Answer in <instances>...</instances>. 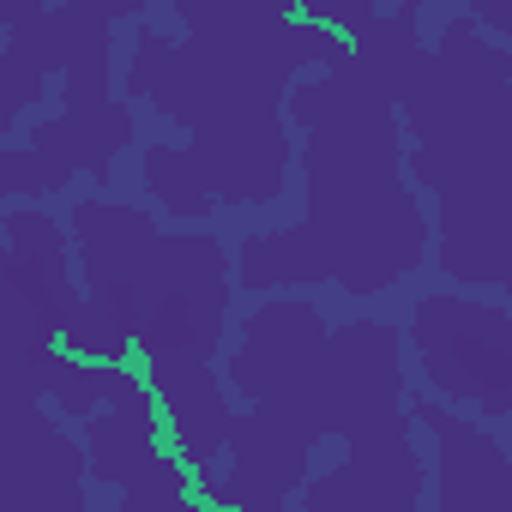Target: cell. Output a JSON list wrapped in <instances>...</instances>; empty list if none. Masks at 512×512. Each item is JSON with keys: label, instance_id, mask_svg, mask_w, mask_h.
<instances>
[{"label": "cell", "instance_id": "obj_4", "mask_svg": "<svg viewBox=\"0 0 512 512\" xmlns=\"http://www.w3.org/2000/svg\"><path fill=\"white\" fill-rule=\"evenodd\" d=\"M235 296V260L205 229H163L133 278L139 356H205L217 362Z\"/></svg>", "mask_w": 512, "mask_h": 512}, {"label": "cell", "instance_id": "obj_29", "mask_svg": "<svg viewBox=\"0 0 512 512\" xmlns=\"http://www.w3.org/2000/svg\"><path fill=\"white\" fill-rule=\"evenodd\" d=\"M266 7H272V13H284V19H290V13H296V7H302V0H266Z\"/></svg>", "mask_w": 512, "mask_h": 512}, {"label": "cell", "instance_id": "obj_22", "mask_svg": "<svg viewBox=\"0 0 512 512\" xmlns=\"http://www.w3.org/2000/svg\"><path fill=\"white\" fill-rule=\"evenodd\" d=\"M139 181L157 199V211H169L175 223H205L217 211V193H211L193 145H145L139 151Z\"/></svg>", "mask_w": 512, "mask_h": 512}, {"label": "cell", "instance_id": "obj_5", "mask_svg": "<svg viewBox=\"0 0 512 512\" xmlns=\"http://www.w3.org/2000/svg\"><path fill=\"white\" fill-rule=\"evenodd\" d=\"M410 344L428 386L482 416H512V308L470 296H422L410 308Z\"/></svg>", "mask_w": 512, "mask_h": 512}, {"label": "cell", "instance_id": "obj_1", "mask_svg": "<svg viewBox=\"0 0 512 512\" xmlns=\"http://www.w3.org/2000/svg\"><path fill=\"white\" fill-rule=\"evenodd\" d=\"M290 121L302 127V187L308 217L290 229H260L235 253L241 290L338 284L350 296H380L404 284L428 253V211L410 193L404 115L356 67H326L290 85Z\"/></svg>", "mask_w": 512, "mask_h": 512}, {"label": "cell", "instance_id": "obj_19", "mask_svg": "<svg viewBox=\"0 0 512 512\" xmlns=\"http://www.w3.org/2000/svg\"><path fill=\"white\" fill-rule=\"evenodd\" d=\"M133 97H103V103H61V115L25 127V139L49 157V169L61 175V187H73L79 175L109 181L115 157L133 145Z\"/></svg>", "mask_w": 512, "mask_h": 512}, {"label": "cell", "instance_id": "obj_2", "mask_svg": "<svg viewBox=\"0 0 512 512\" xmlns=\"http://www.w3.org/2000/svg\"><path fill=\"white\" fill-rule=\"evenodd\" d=\"M350 55V37L332 25L284 19L266 0H241L181 43L145 25L121 73V97L151 103L187 133H211L247 115H284L290 79H302V67H344Z\"/></svg>", "mask_w": 512, "mask_h": 512}, {"label": "cell", "instance_id": "obj_26", "mask_svg": "<svg viewBox=\"0 0 512 512\" xmlns=\"http://www.w3.org/2000/svg\"><path fill=\"white\" fill-rule=\"evenodd\" d=\"M464 13L494 37H512V0H464Z\"/></svg>", "mask_w": 512, "mask_h": 512}, {"label": "cell", "instance_id": "obj_27", "mask_svg": "<svg viewBox=\"0 0 512 512\" xmlns=\"http://www.w3.org/2000/svg\"><path fill=\"white\" fill-rule=\"evenodd\" d=\"M67 7L85 13V19H109V25H115V19H139L145 0H67Z\"/></svg>", "mask_w": 512, "mask_h": 512}, {"label": "cell", "instance_id": "obj_15", "mask_svg": "<svg viewBox=\"0 0 512 512\" xmlns=\"http://www.w3.org/2000/svg\"><path fill=\"white\" fill-rule=\"evenodd\" d=\"M145 374L157 386V404H163V422H169V446L199 476L205 464L223 458V446L235 434V404H229L235 392H229V380L205 356H151Z\"/></svg>", "mask_w": 512, "mask_h": 512}, {"label": "cell", "instance_id": "obj_12", "mask_svg": "<svg viewBox=\"0 0 512 512\" xmlns=\"http://www.w3.org/2000/svg\"><path fill=\"white\" fill-rule=\"evenodd\" d=\"M326 332H332V326H326V314H320L308 296H272V302H260V308L241 320V344H235L229 362H223L229 392L247 398V404L284 392V386L320 356Z\"/></svg>", "mask_w": 512, "mask_h": 512}, {"label": "cell", "instance_id": "obj_8", "mask_svg": "<svg viewBox=\"0 0 512 512\" xmlns=\"http://www.w3.org/2000/svg\"><path fill=\"white\" fill-rule=\"evenodd\" d=\"M314 446L320 440L278 398H260L247 416H235L223 458L199 470V500L205 506H241V512H278L290 494H302Z\"/></svg>", "mask_w": 512, "mask_h": 512}, {"label": "cell", "instance_id": "obj_9", "mask_svg": "<svg viewBox=\"0 0 512 512\" xmlns=\"http://www.w3.org/2000/svg\"><path fill=\"white\" fill-rule=\"evenodd\" d=\"M500 91H512V49L488 43L482 25L464 13V19H452V25L440 31V43L422 55L416 79H410L404 97H398V115H404V133H410V139H434V133H446L458 115L482 109V103L500 97Z\"/></svg>", "mask_w": 512, "mask_h": 512}, {"label": "cell", "instance_id": "obj_20", "mask_svg": "<svg viewBox=\"0 0 512 512\" xmlns=\"http://www.w3.org/2000/svg\"><path fill=\"white\" fill-rule=\"evenodd\" d=\"M434 260L452 284H500L512 296V205L506 211H446L434 217Z\"/></svg>", "mask_w": 512, "mask_h": 512}, {"label": "cell", "instance_id": "obj_25", "mask_svg": "<svg viewBox=\"0 0 512 512\" xmlns=\"http://www.w3.org/2000/svg\"><path fill=\"white\" fill-rule=\"evenodd\" d=\"M374 7H380V0H302V13H308V19L338 25L344 37H356V31L374 19Z\"/></svg>", "mask_w": 512, "mask_h": 512}, {"label": "cell", "instance_id": "obj_21", "mask_svg": "<svg viewBox=\"0 0 512 512\" xmlns=\"http://www.w3.org/2000/svg\"><path fill=\"white\" fill-rule=\"evenodd\" d=\"M350 49H356V67L398 103L404 97V85L416 79V67H422V0H398L392 13H374L356 37H350Z\"/></svg>", "mask_w": 512, "mask_h": 512}, {"label": "cell", "instance_id": "obj_16", "mask_svg": "<svg viewBox=\"0 0 512 512\" xmlns=\"http://www.w3.org/2000/svg\"><path fill=\"white\" fill-rule=\"evenodd\" d=\"M193 157L217 205H272L290 181V127L284 115H247V121L193 133Z\"/></svg>", "mask_w": 512, "mask_h": 512}, {"label": "cell", "instance_id": "obj_3", "mask_svg": "<svg viewBox=\"0 0 512 512\" xmlns=\"http://www.w3.org/2000/svg\"><path fill=\"white\" fill-rule=\"evenodd\" d=\"M314 440H368L410 422L404 404V332L392 320H344L326 332L320 356L272 392Z\"/></svg>", "mask_w": 512, "mask_h": 512}, {"label": "cell", "instance_id": "obj_18", "mask_svg": "<svg viewBox=\"0 0 512 512\" xmlns=\"http://www.w3.org/2000/svg\"><path fill=\"white\" fill-rule=\"evenodd\" d=\"M67 229H73V253H79L85 290H103V296H133L139 260L163 235L157 217L145 205H127V199H79Z\"/></svg>", "mask_w": 512, "mask_h": 512}, {"label": "cell", "instance_id": "obj_10", "mask_svg": "<svg viewBox=\"0 0 512 512\" xmlns=\"http://www.w3.org/2000/svg\"><path fill=\"white\" fill-rule=\"evenodd\" d=\"M410 422L368 434V440H350L344 464L308 476L296 500L308 512H416L428 494V458L416 452Z\"/></svg>", "mask_w": 512, "mask_h": 512}, {"label": "cell", "instance_id": "obj_23", "mask_svg": "<svg viewBox=\"0 0 512 512\" xmlns=\"http://www.w3.org/2000/svg\"><path fill=\"white\" fill-rule=\"evenodd\" d=\"M61 344L79 350V356H97V362H127V356L139 350V314H133V296L85 290L79 308H73L67 326H61Z\"/></svg>", "mask_w": 512, "mask_h": 512}, {"label": "cell", "instance_id": "obj_14", "mask_svg": "<svg viewBox=\"0 0 512 512\" xmlns=\"http://www.w3.org/2000/svg\"><path fill=\"white\" fill-rule=\"evenodd\" d=\"M0 290L19 296V302H31L43 320H55V332L67 326V314L85 296L73 229L55 223L49 211H37L31 199H19L7 211V260H0Z\"/></svg>", "mask_w": 512, "mask_h": 512}, {"label": "cell", "instance_id": "obj_28", "mask_svg": "<svg viewBox=\"0 0 512 512\" xmlns=\"http://www.w3.org/2000/svg\"><path fill=\"white\" fill-rule=\"evenodd\" d=\"M229 7H241V0H175V19H181L187 31H199V25H211V19H223Z\"/></svg>", "mask_w": 512, "mask_h": 512}, {"label": "cell", "instance_id": "obj_11", "mask_svg": "<svg viewBox=\"0 0 512 512\" xmlns=\"http://www.w3.org/2000/svg\"><path fill=\"white\" fill-rule=\"evenodd\" d=\"M410 416L416 428L434 434V506L440 512H512V464H506V446L482 422L452 416L434 392L410 398Z\"/></svg>", "mask_w": 512, "mask_h": 512}, {"label": "cell", "instance_id": "obj_13", "mask_svg": "<svg viewBox=\"0 0 512 512\" xmlns=\"http://www.w3.org/2000/svg\"><path fill=\"white\" fill-rule=\"evenodd\" d=\"M0 25H7V49H0V127L19 133L25 115L49 97V73H67L79 13L49 7V0H0Z\"/></svg>", "mask_w": 512, "mask_h": 512}, {"label": "cell", "instance_id": "obj_24", "mask_svg": "<svg viewBox=\"0 0 512 512\" xmlns=\"http://www.w3.org/2000/svg\"><path fill=\"white\" fill-rule=\"evenodd\" d=\"M193 494H199V476L181 464L175 446H163V452L145 458V470H139L127 488H115V506H121V512H175V506H187Z\"/></svg>", "mask_w": 512, "mask_h": 512}, {"label": "cell", "instance_id": "obj_7", "mask_svg": "<svg viewBox=\"0 0 512 512\" xmlns=\"http://www.w3.org/2000/svg\"><path fill=\"white\" fill-rule=\"evenodd\" d=\"M410 175L434 193V217L446 211H506L512 205V91L458 115L434 139H410Z\"/></svg>", "mask_w": 512, "mask_h": 512}, {"label": "cell", "instance_id": "obj_17", "mask_svg": "<svg viewBox=\"0 0 512 512\" xmlns=\"http://www.w3.org/2000/svg\"><path fill=\"white\" fill-rule=\"evenodd\" d=\"M169 422L157 404V386L145 368H121V386L97 404V416L85 422V452H91V482L103 488H127L151 452H163Z\"/></svg>", "mask_w": 512, "mask_h": 512}, {"label": "cell", "instance_id": "obj_6", "mask_svg": "<svg viewBox=\"0 0 512 512\" xmlns=\"http://www.w3.org/2000/svg\"><path fill=\"white\" fill-rule=\"evenodd\" d=\"M91 452L49 416L43 392H0V512H85Z\"/></svg>", "mask_w": 512, "mask_h": 512}]
</instances>
